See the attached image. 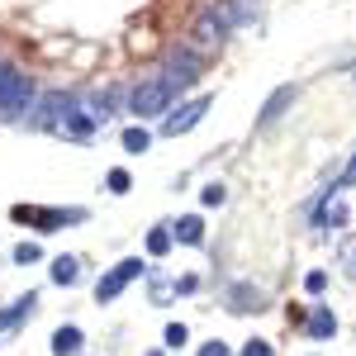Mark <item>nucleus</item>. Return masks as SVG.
I'll use <instances>...</instances> for the list:
<instances>
[{
  "label": "nucleus",
  "mask_w": 356,
  "mask_h": 356,
  "mask_svg": "<svg viewBox=\"0 0 356 356\" xmlns=\"http://www.w3.org/2000/svg\"><path fill=\"white\" fill-rule=\"evenodd\" d=\"M24 124H33V129H48V134H57V138H72V143H86V138L95 134L100 124H95V114L86 110L76 95H43L33 110H29V119Z\"/></svg>",
  "instance_id": "obj_1"
},
{
  "label": "nucleus",
  "mask_w": 356,
  "mask_h": 356,
  "mask_svg": "<svg viewBox=\"0 0 356 356\" xmlns=\"http://www.w3.org/2000/svg\"><path fill=\"white\" fill-rule=\"evenodd\" d=\"M33 110V81L15 67H0V119H29Z\"/></svg>",
  "instance_id": "obj_2"
},
{
  "label": "nucleus",
  "mask_w": 356,
  "mask_h": 356,
  "mask_svg": "<svg viewBox=\"0 0 356 356\" xmlns=\"http://www.w3.org/2000/svg\"><path fill=\"white\" fill-rule=\"evenodd\" d=\"M171 100H176V90H171V86H166V76L157 72V76H147V81L134 90L129 110H134L138 119H152V114H166V110H171Z\"/></svg>",
  "instance_id": "obj_3"
},
{
  "label": "nucleus",
  "mask_w": 356,
  "mask_h": 356,
  "mask_svg": "<svg viewBox=\"0 0 356 356\" xmlns=\"http://www.w3.org/2000/svg\"><path fill=\"white\" fill-rule=\"evenodd\" d=\"M15 219L38 228V233H57V228H72L86 219V209H43V204H15Z\"/></svg>",
  "instance_id": "obj_4"
},
{
  "label": "nucleus",
  "mask_w": 356,
  "mask_h": 356,
  "mask_svg": "<svg viewBox=\"0 0 356 356\" xmlns=\"http://www.w3.org/2000/svg\"><path fill=\"white\" fill-rule=\"evenodd\" d=\"M143 271H147V266H143L138 257H124L119 266H110V271L95 280V300L105 304V300H114V295H124V290H129V285H134V280H138Z\"/></svg>",
  "instance_id": "obj_5"
},
{
  "label": "nucleus",
  "mask_w": 356,
  "mask_h": 356,
  "mask_svg": "<svg viewBox=\"0 0 356 356\" xmlns=\"http://www.w3.org/2000/svg\"><path fill=\"white\" fill-rule=\"evenodd\" d=\"M162 76H166V86H171V90L181 95L186 86L200 81V57H195L191 48H176V53H171V57L162 62Z\"/></svg>",
  "instance_id": "obj_6"
},
{
  "label": "nucleus",
  "mask_w": 356,
  "mask_h": 356,
  "mask_svg": "<svg viewBox=\"0 0 356 356\" xmlns=\"http://www.w3.org/2000/svg\"><path fill=\"white\" fill-rule=\"evenodd\" d=\"M209 105H214L209 95H200V100H186V105H181L176 114H166V119H162V134H166V138H181V134H191L195 124H200V119L209 114Z\"/></svg>",
  "instance_id": "obj_7"
},
{
  "label": "nucleus",
  "mask_w": 356,
  "mask_h": 356,
  "mask_svg": "<svg viewBox=\"0 0 356 356\" xmlns=\"http://www.w3.org/2000/svg\"><path fill=\"white\" fill-rule=\"evenodd\" d=\"M332 332H337V314H332L328 304H314V314L304 318V337H314V342H328Z\"/></svg>",
  "instance_id": "obj_8"
},
{
  "label": "nucleus",
  "mask_w": 356,
  "mask_h": 356,
  "mask_svg": "<svg viewBox=\"0 0 356 356\" xmlns=\"http://www.w3.org/2000/svg\"><path fill=\"white\" fill-rule=\"evenodd\" d=\"M171 238H176V243H186V247H200V243H204V219H200V214L176 219V223H171Z\"/></svg>",
  "instance_id": "obj_9"
},
{
  "label": "nucleus",
  "mask_w": 356,
  "mask_h": 356,
  "mask_svg": "<svg viewBox=\"0 0 356 356\" xmlns=\"http://www.w3.org/2000/svg\"><path fill=\"white\" fill-rule=\"evenodd\" d=\"M219 38H223V15H219V10L200 15V24H195V43H204V48H209V43H219Z\"/></svg>",
  "instance_id": "obj_10"
},
{
  "label": "nucleus",
  "mask_w": 356,
  "mask_h": 356,
  "mask_svg": "<svg viewBox=\"0 0 356 356\" xmlns=\"http://www.w3.org/2000/svg\"><path fill=\"white\" fill-rule=\"evenodd\" d=\"M81 347H86L81 328H57L53 332V356H81Z\"/></svg>",
  "instance_id": "obj_11"
},
{
  "label": "nucleus",
  "mask_w": 356,
  "mask_h": 356,
  "mask_svg": "<svg viewBox=\"0 0 356 356\" xmlns=\"http://www.w3.org/2000/svg\"><path fill=\"white\" fill-rule=\"evenodd\" d=\"M228 309H233V314L261 309V290H252V285H233V290H228Z\"/></svg>",
  "instance_id": "obj_12"
},
{
  "label": "nucleus",
  "mask_w": 356,
  "mask_h": 356,
  "mask_svg": "<svg viewBox=\"0 0 356 356\" xmlns=\"http://www.w3.org/2000/svg\"><path fill=\"white\" fill-rule=\"evenodd\" d=\"M290 100H295V86H280V90H275L271 100H266V110H261V124H271V119H280Z\"/></svg>",
  "instance_id": "obj_13"
},
{
  "label": "nucleus",
  "mask_w": 356,
  "mask_h": 356,
  "mask_svg": "<svg viewBox=\"0 0 356 356\" xmlns=\"http://www.w3.org/2000/svg\"><path fill=\"white\" fill-rule=\"evenodd\" d=\"M53 280L57 285H76V280H81V261H76V257H57L53 261Z\"/></svg>",
  "instance_id": "obj_14"
},
{
  "label": "nucleus",
  "mask_w": 356,
  "mask_h": 356,
  "mask_svg": "<svg viewBox=\"0 0 356 356\" xmlns=\"http://www.w3.org/2000/svg\"><path fill=\"white\" fill-rule=\"evenodd\" d=\"M33 304H38V295H33V290H29V295H19V304H15V309H5V314H0V328H15L24 314H33Z\"/></svg>",
  "instance_id": "obj_15"
},
{
  "label": "nucleus",
  "mask_w": 356,
  "mask_h": 356,
  "mask_svg": "<svg viewBox=\"0 0 356 356\" xmlns=\"http://www.w3.org/2000/svg\"><path fill=\"white\" fill-rule=\"evenodd\" d=\"M171 243H176V238H171V228H152V233H147V257H166Z\"/></svg>",
  "instance_id": "obj_16"
},
{
  "label": "nucleus",
  "mask_w": 356,
  "mask_h": 356,
  "mask_svg": "<svg viewBox=\"0 0 356 356\" xmlns=\"http://www.w3.org/2000/svg\"><path fill=\"white\" fill-rule=\"evenodd\" d=\"M147 147H152V134H147V129H124V152H147Z\"/></svg>",
  "instance_id": "obj_17"
},
{
  "label": "nucleus",
  "mask_w": 356,
  "mask_h": 356,
  "mask_svg": "<svg viewBox=\"0 0 356 356\" xmlns=\"http://www.w3.org/2000/svg\"><path fill=\"white\" fill-rule=\"evenodd\" d=\"M318 223H332V228H342V223H347V209H342V200L323 204V209H318Z\"/></svg>",
  "instance_id": "obj_18"
},
{
  "label": "nucleus",
  "mask_w": 356,
  "mask_h": 356,
  "mask_svg": "<svg viewBox=\"0 0 356 356\" xmlns=\"http://www.w3.org/2000/svg\"><path fill=\"white\" fill-rule=\"evenodd\" d=\"M186 337H191V328H186V323H171V328L162 332V342L171 347V352H181V347H186Z\"/></svg>",
  "instance_id": "obj_19"
},
{
  "label": "nucleus",
  "mask_w": 356,
  "mask_h": 356,
  "mask_svg": "<svg viewBox=\"0 0 356 356\" xmlns=\"http://www.w3.org/2000/svg\"><path fill=\"white\" fill-rule=\"evenodd\" d=\"M105 186H110V195H129V171H110Z\"/></svg>",
  "instance_id": "obj_20"
},
{
  "label": "nucleus",
  "mask_w": 356,
  "mask_h": 356,
  "mask_svg": "<svg viewBox=\"0 0 356 356\" xmlns=\"http://www.w3.org/2000/svg\"><path fill=\"white\" fill-rule=\"evenodd\" d=\"M347 186H356V157H352L347 166H342V176L332 181V191H347Z\"/></svg>",
  "instance_id": "obj_21"
},
{
  "label": "nucleus",
  "mask_w": 356,
  "mask_h": 356,
  "mask_svg": "<svg viewBox=\"0 0 356 356\" xmlns=\"http://www.w3.org/2000/svg\"><path fill=\"white\" fill-rule=\"evenodd\" d=\"M15 261H19V266L38 261V243H19V247H15Z\"/></svg>",
  "instance_id": "obj_22"
},
{
  "label": "nucleus",
  "mask_w": 356,
  "mask_h": 356,
  "mask_svg": "<svg viewBox=\"0 0 356 356\" xmlns=\"http://www.w3.org/2000/svg\"><path fill=\"white\" fill-rule=\"evenodd\" d=\"M323 285H328V275H323V271H309V275H304V290H309V295H323Z\"/></svg>",
  "instance_id": "obj_23"
},
{
  "label": "nucleus",
  "mask_w": 356,
  "mask_h": 356,
  "mask_svg": "<svg viewBox=\"0 0 356 356\" xmlns=\"http://www.w3.org/2000/svg\"><path fill=\"white\" fill-rule=\"evenodd\" d=\"M243 356H275V352H271V342H261V337H252V342L243 347Z\"/></svg>",
  "instance_id": "obj_24"
},
{
  "label": "nucleus",
  "mask_w": 356,
  "mask_h": 356,
  "mask_svg": "<svg viewBox=\"0 0 356 356\" xmlns=\"http://www.w3.org/2000/svg\"><path fill=\"white\" fill-rule=\"evenodd\" d=\"M342 271H347V275H356V238H352L347 247H342Z\"/></svg>",
  "instance_id": "obj_25"
},
{
  "label": "nucleus",
  "mask_w": 356,
  "mask_h": 356,
  "mask_svg": "<svg viewBox=\"0 0 356 356\" xmlns=\"http://www.w3.org/2000/svg\"><path fill=\"white\" fill-rule=\"evenodd\" d=\"M223 195H228L223 186H204V195H200V200H204V204H223Z\"/></svg>",
  "instance_id": "obj_26"
},
{
  "label": "nucleus",
  "mask_w": 356,
  "mask_h": 356,
  "mask_svg": "<svg viewBox=\"0 0 356 356\" xmlns=\"http://www.w3.org/2000/svg\"><path fill=\"white\" fill-rule=\"evenodd\" d=\"M200 356H233V352H228L223 342H204V347H200Z\"/></svg>",
  "instance_id": "obj_27"
},
{
  "label": "nucleus",
  "mask_w": 356,
  "mask_h": 356,
  "mask_svg": "<svg viewBox=\"0 0 356 356\" xmlns=\"http://www.w3.org/2000/svg\"><path fill=\"white\" fill-rule=\"evenodd\" d=\"M147 356H171V352H147Z\"/></svg>",
  "instance_id": "obj_28"
}]
</instances>
